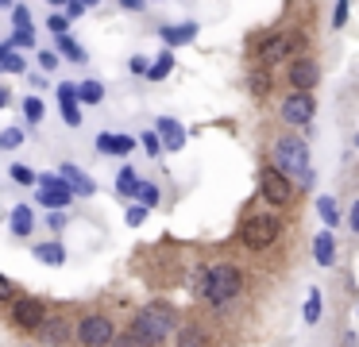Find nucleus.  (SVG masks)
Masks as SVG:
<instances>
[{
  "label": "nucleus",
  "instance_id": "nucleus-1",
  "mask_svg": "<svg viewBox=\"0 0 359 347\" xmlns=\"http://www.w3.org/2000/svg\"><path fill=\"white\" fill-rule=\"evenodd\" d=\"M132 332L135 339H143L147 347H163L166 339H170V332H178V320H174V308L163 305V301H155V305H143L140 313H135L132 320Z\"/></svg>",
  "mask_w": 359,
  "mask_h": 347
},
{
  "label": "nucleus",
  "instance_id": "nucleus-2",
  "mask_svg": "<svg viewBox=\"0 0 359 347\" xmlns=\"http://www.w3.org/2000/svg\"><path fill=\"white\" fill-rule=\"evenodd\" d=\"M274 170L286 177H297V185H313V162L309 147L297 135H278L274 139Z\"/></svg>",
  "mask_w": 359,
  "mask_h": 347
},
{
  "label": "nucleus",
  "instance_id": "nucleus-3",
  "mask_svg": "<svg viewBox=\"0 0 359 347\" xmlns=\"http://www.w3.org/2000/svg\"><path fill=\"white\" fill-rule=\"evenodd\" d=\"M197 293H201L212 308L228 305V301L240 293V270H236L232 262H212V266H205V274L197 278Z\"/></svg>",
  "mask_w": 359,
  "mask_h": 347
},
{
  "label": "nucleus",
  "instance_id": "nucleus-4",
  "mask_svg": "<svg viewBox=\"0 0 359 347\" xmlns=\"http://www.w3.org/2000/svg\"><path fill=\"white\" fill-rule=\"evenodd\" d=\"M74 339H78L81 347H112L116 324H112L104 313H86L78 324H74Z\"/></svg>",
  "mask_w": 359,
  "mask_h": 347
},
{
  "label": "nucleus",
  "instance_id": "nucleus-5",
  "mask_svg": "<svg viewBox=\"0 0 359 347\" xmlns=\"http://www.w3.org/2000/svg\"><path fill=\"white\" fill-rule=\"evenodd\" d=\"M240 236L248 247H271L274 239H278V220H274V216H248Z\"/></svg>",
  "mask_w": 359,
  "mask_h": 347
},
{
  "label": "nucleus",
  "instance_id": "nucleus-6",
  "mask_svg": "<svg viewBox=\"0 0 359 347\" xmlns=\"http://www.w3.org/2000/svg\"><path fill=\"white\" fill-rule=\"evenodd\" d=\"M12 320L24 332H39L43 320H47V308H43L39 297H16L12 301Z\"/></svg>",
  "mask_w": 359,
  "mask_h": 347
},
{
  "label": "nucleus",
  "instance_id": "nucleus-7",
  "mask_svg": "<svg viewBox=\"0 0 359 347\" xmlns=\"http://www.w3.org/2000/svg\"><path fill=\"white\" fill-rule=\"evenodd\" d=\"M259 185H263V197L271 200V205H290V197H294V185H290L286 174H278L274 166H266L263 174H259Z\"/></svg>",
  "mask_w": 359,
  "mask_h": 347
},
{
  "label": "nucleus",
  "instance_id": "nucleus-8",
  "mask_svg": "<svg viewBox=\"0 0 359 347\" xmlns=\"http://www.w3.org/2000/svg\"><path fill=\"white\" fill-rule=\"evenodd\" d=\"M313 112H317V104H313V97L309 93H290L286 100H282V120L286 123H309L313 120Z\"/></svg>",
  "mask_w": 359,
  "mask_h": 347
},
{
  "label": "nucleus",
  "instance_id": "nucleus-9",
  "mask_svg": "<svg viewBox=\"0 0 359 347\" xmlns=\"http://www.w3.org/2000/svg\"><path fill=\"white\" fill-rule=\"evenodd\" d=\"M286 74H290V85H294L297 93H309L313 85L320 81V66H317L313 58H290V69H286Z\"/></svg>",
  "mask_w": 359,
  "mask_h": 347
},
{
  "label": "nucleus",
  "instance_id": "nucleus-10",
  "mask_svg": "<svg viewBox=\"0 0 359 347\" xmlns=\"http://www.w3.org/2000/svg\"><path fill=\"white\" fill-rule=\"evenodd\" d=\"M97 151L112 154V158H128V154L135 151V139L120 135V131H101V135H97Z\"/></svg>",
  "mask_w": 359,
  "mask_h": 347
},
{
  "label": "nucleus",
  "instance_id": "nucleus-11",
  "mask_svg": "<svg viewBox=\"0 0 359 347\" xmlns=\"http://www.w3.org/2000/svg\"><path fill=\"white\" fill-rule=\"evenodd\" d=\"M58 174H62V182L70 185L78 197H93V193H97V182L81 166H74V162H62V166H58Z\"/></svg>",
  "mask_w": 359,
  "mask_h": 347
},
{
  "label": "nucleus",
  "instance_id": "nucleus-12",
  "mask_svg": "<svg viewBox=\"0 0 359 347\" xmlns=\"http://www.w3.org/2000/svg\"><path fill=\"white\" fill-rule=\"evenodd\" d=\"M39 336H43V343L58 347V343H66V339H74V324L66 320V316H47L43 328H39Z\"/></svg>",
  "mask_w": 359,
  "mask_h": 347
},
{
  "label": "nucleus",
  "instance_id": "nucleus-13",
  "mask_svg": "<svg viewBox=\"0 0 359 347\" xmlns=\"http://www.w3.org/2000/svg\"><path fill=\"white\" fill-rule=\"evenodd\" d=\"M58 108H62V120L70 128L81 123V100H78V85H58Z\"/></svg>",
  "mask_w": 359,
  "mask_h": 347
},
{
  "label": "nucleus",
  "instance_id": "nucleus-14",
  "mask_svg": "<svg viewBox=\"0 0 359 347\" xmlns=\"http://www.w3.org/2000/svg\"><path fill=\"white\" fill-rule=\"evenodd\" d=\"M155 131H158L166 151H182V147H186V128H182L178 120H170V116H163V120L155 123Z\"/></svg>",
  "mask_w": 359,
  "mask_h": 347
},
{
  "label": "nucleus",
  "instance_id": "nucleus-15",
  "mask_svg": "<svg viewBox=\"0 0 359 347\" xmlns=\"http://www.w3.org/2000/svg\"><path fill=\"white\" fill-rule=\"evenodd\" d=\"M35 200H39L43 208H50V212H62V208L74 200V189H70V185H62V189H39V193H35Z\"/></svg>",
  "mask_w": 359,
  "mask_h": 347
},
{
  "label": "nucleus",
  "instance_id": "nucleus-16",
  "mask_svg": "<svg viewBox=\"0 0 359 347\" xmlns=\"http://www.w3.org/2000/svg\"><path fill=\"white\" fill-rule=\"evenodd\" d=\"M313 259H317L320 266H332V259H336V236H332V228H325L317 239H313Z\"/></svg>",
  "mask_w": 359,
  "mask_h": 347
},
{
  "label": "nucleus",
  "instance_id": "nucleus-17",
  "mask_svg": "<svg viewBox=\"0 0 359 347\" xmlns=\"http://www.w3.org/2000/svg\"><path fill=\"white\" fill-rule=\"evenodd\" d=\"M290 50H294V35H271L259 54H263V62H278V58H286Z\"/></svg>",
  "mask_w": 359,
  "mask_h": 347
},
{
  "label": "nucleus",
  "instance_id": "nucleus-18",
  "mask_svg": "<svg viewBox=\"0 0 359 347\" xmlns=\"http://www.w3.org/2000/svg\"><path fill=\"white\" fill-rule=\"evenodd\" d=\"M32 228H35V212H32V205H16V208H12V236L27 239V236H32Z\"/></svg>",
  "mask_w": 359,
  "mask_h": 347
},
{
  "label": "nucleus",
  "instance_id": "nucleus-19",
  "mask_svg": "<svg viewBox=\"0 0 359 347\" xmlns=\"http://www.w3.org/2000/svg\"><path fill=\"white\" fill-rule=\"evenodd\" d=\"M32 251H35V259L47 262V266H62L66 262V247L58 243V239H50V243H35Z\"/></svg>",
  "mask_w": 359,
  "mask_h": 347
},
{
  "label": "nucleus",
  "instance_id": "nucleus-20",
  "mask_svg": "<svg viewBox=\"0 0 359 347\" xmlns=\"http://www.w3.org/2000/svg\"><path fill=\"white\" fill-rule=\"evenodd\" d=\"M158 35H163L166 46H182L189 43V39L197 35V23H178V27H158Z\"/></svg>",
  "mask_w": 359,
  "mask_h": 347
},
{
  "label": "nucleus",
  "instance_id": "nucleus-21",
  "mask_svg": "<svg viewBox=\"0 0 359 347\" xmlns=\"http://www.w3.org/2000/svg\"><path fill=\"white\" fill-rule=\"evenodd\" d=\"M140 170H132V166H124V170H120V174H116V193H120V197H140Z\"/></svg>",
  "mask_w": 359,
  "mask_h": 347
},
{
  "label": "nucleus",
  "instance_id": "nucleus-22",
  "mask_svg": "<svg viewBox=\"0 0 359 347\" xmlns=\"http://www.w3.org/2000/svg\"><path fill=\"white\" fill-rule=\"evenodd\" d=\"M78 100H81V104H101V100H104V85L93 81V77H89V81H81L78 85Z\"/></svg>",
  "mask_w": 359,
  "mask_h": 347
},
{
  "label": "nucleus",
  "instance_id": "nucleus-23",
  "mask_svg": "<svg viewBox=\"0 0 359 347\" xmlns=\"http://www.w3.org/2000/svg\"><path fill=\"white\" fill-rule=\"evenodd\" d=\"M58 50H62V58H66V62H78V66L86 62V46L74 43L70 35H58Z\"/></svg>",
  "mask_w": 359,
  "mask_h": 347
},
{
  "label": "nucleus",
  "instance_id": "nucleus-24",
  "mask_svg": "<svg viewBox=\"0 0 359 347\" xmlns=\"http://www.w3.org/2000/svg\"><path fill=\"white\" fill-rule=\"evenodd\" d=\"M178 347H205V332L197 328V324H186V328H178Z\"/></svg>",
  "mask_w": 359,
  "mask_h": 347
},
{
  "label": "nucleus",
  "instance_id": "nucleus-25",
  "mask_svg": "<svg viewBox=\"0 0 359 347\" xmlns=\"http://www.w3.org/2000/svg\"><path fill=\"white\" fill-rule=\"evenodd\" d=\"M170 69H174V54H170V50H163V54H158V62L147 69V77H151V81H163V77L170 74Z\"/></svg>",
  "mask_w": 359,
  "mask_h": 347
},
{
  "label": "nucleus",
  "instance_id": "nucleus-26",
  "mask_svg": "<svg viewBox=\"0 0 359 347\" xmlns=\"http://www.w3.org/2000/svg\"><path fill=\"white\" fill-rule=\"evenodd\" d=\"M317 216L325 220V228H332V224L340 220V208H336V200H332V197H320V200H317Z\"/></svg>",
  "mask_w": 359,
  "mask_h": 347
},
{
  "label": "nucleus",
  "instance_id": "nucleus-27",
  "mask_svg": "<svg viewBox=\"0 0 359 347\" xmlns=\"http://www.w3.org/2000/svg\"><path fill=\"white\" fill-rule=\"evenodd\" d=\"M8 174H12V182H16V185H35V182H39V174H35L32 166H24V162H16Z\"/></svg>",
  "mask_w": 359,
  "mask_h": 347
},
{
  "label": "nucleus",
  "instance_id": "nucleus-28",
  "mask_svg": "<svg viewBox=\"0 0 359 347\" xmlns=\"http://www.w3.org/2000/svg\"><path fill=\"white\" fill-rule=\"evenodd\" d=\"M16 147H24V131H20V128H4V131H0V151H16Z\"/></svg>",
  "mask_w": 359,
  "mask_h": 347
},
{
  "label": "nucleus",
  "instance_id": "nucleus-29",
  "mask_svg": "<svg viewBox=\"0 0 359 347\" xmlns=\"http://www.w3.org/2000/svg\"><path fill=\"white\" fill-rule=\"evenodd\" d=\"M43 112H47V108H43L39 97H24V116H27V123H32V128L43 120Z\"/></svg>",
  "mask_w": 359,
  "mask_h": 347
},
{
  "label": "nucleus",
  "instance_id": "nucleus-30",
  "mask_svg": "<svg viewBox=\"0 0 359 347\" xmlns=\"http://www.w3.org/2000/svg\"><path fill=\"white\" fill-rule=\"evenodd\" d=\"M320 320V290H309V301H305V324Z\"/></svg>",
  "mask_w": 359,
  "mask_h": 347
},
{
  "label": "nucleus",
  "instance_id": "nucleus-31",
  "mask_svg": "<svg viewBox=\"0 0 359 347\" xmlns=\"http://www.w3.org/2000/svg\"><path fill=\"white\" fill-rule=\"evenodd\" d=\"M12 23H16V31H35V27H32V12H27L24 4L12 8Z\"/></svg>",
  "mask_w": 359,
  "mask_h": 347
},
{
  "label": "nucleus",
  "instance_id": "nucleus-32",
  "mask_svg": "<svg viewBox=\"0 0 359 347\" xmlns=\"http://www.w3.org/2000/svg\"><path fill=\"white\" fill-rule=\"evenodd\" d=\"M47 27L55 31V39H58V35H66V31H70V15H66V12H55V15L47 20Z\"/></svg>",
  "mask_w": 359,
  "mask_h": 347
},
{
  "label": "nucleus",
  "instance_id": "nucleus-33",
  "mask_svg": "<svg viewBox=\"0 0 359 347\" xmlns=\"http://www.w3.org/2000/svg\"><path fill=\"white\" fill-rule=\"evenodd\" d=\"M140 200H143V208H155V205H158V185L143 182V185H140Z\"/></svg>",
  "mask_w": 359,
  "mask_h": 347
},
{
  "label": "nucleus",
  "instance_id": "nucleus-34",
  "mask_svg": "<svg viewBox=\"0 0 359 347\" xmlns=\"http://www.w3.org/2000/svg\"><path fill=\"white\" fill-rule=\"evenodd\" d=\"M140 143H143V151H147L151 158H155V154L163 151V139H158V131H143V139H140Z\"/></svg>",
  "mask_w": 359,
  "mask_h": 347
},
{
  "label": "nucleus",
  "instance_id": "nucleus-35",
  "mask_svg": "<svg viewBox=\"0 0 359 347\" xmlns=\"http://www.w3.org/2000/svg\"><path fill=\"white\" fill-rule=\"evenodd\" d=\"M8 46H24V50H35V31H16L8 39Z\"/></svg>",
  "mask_w": 359,
  "mask_h": 347
},
{
  "label": "nucleus",
  "instance_id": "nucleus-36",
  "mask_svg": "<svg viewBox=\"0 0 359 347\" xmlns=\"http://www.w3.org/2000/svg\"><path fill=\"white\" fill-rule=\"evenodd\" d=\"M0 69H4V74H20V69H24V58H20V54H4V62H0Z\"/></svg>",
  "mask_w": 359,
  "mask_h": 347
},
{
  "label": "nucleus",
  "instance_id": "nucleus-37",
  "mask_svg": "<svg viewBox=\"0 0 359 347\" xmlns=\"http://www.w3.org/2000/svg\"><path fill=\"white\" fill-rule=\"evenodd\" d=\"M35 185H39V189H62V174H39V182H35Z\"/></svg>",
  "mask_w": 359,
  "mask_h": 347
},
{
  "label": "nucleus",
  "instance_id": "nucleus-38",
  "mask_svg": "<svg viewBox=\"0 0 359 347\" xmlns=\"http://www.w3.org/2000/svg\"><path fill=\"white\" fill-rule=\"evenodd\" d=\"M348 23V0H336V12H332V27H344Z\"/></svg>",
  "mask_w": 359,
  "mask_h": 347
},
{
  "label": "nucleus",
  "instance_id": "nucleus-39",
  "mask_svg": "<svg viewBox=\"0 0 359 347\" xmlns=\"http://www.w3.org/2000/svg\"><path fill=\"white\" fill-rule=\"evenodd\" d=\"M143 220H147V208H143V205H132V208H128V224H132V228H140Z\"/></svg>",
  "mask_w": 359,
  "mask_h": 347
},
{
  "label": "nucleus",
  "instance_id": "nucleus-40",
  "mask_svg": "<svg viewBox=\"0 0 359 347\" xmlns=\"http://www.w3.org/2000/svg\"><path fill=\"white\" fill-rule=\"evenodd\" d=\"M112 347H147V343H143V339H135L132 332H124V336L112 339Z\"/></svg>",
  "mask_w": 359,
  "mask_h": 347
},
{
  "label": "nucleus",
  "instance_id": "nucleus-41",
  "mask_svg": "<svg viewBox=\"0 0 359 347\" xmlns=\"http://www.w3.org/2000/svg\"><path fill=\"white\" fill-rule=\"evenodd\" d=\"M39 66H43V69H55V66H58V54H55V50H43V54H39Z\"/></svg>",
  "mask_w": 359,
  "mask_h": 347
},
{
  "label": "nucleus",
  "instance_id": "nucleus-42",
  "mask_svg": "<svg viewBox=\"0 0 359 347\" xmlns=\"http://www.w3.org/2000/svg\"><path fill=\"white\" fill-rule=\"evenodd\" d=\"M47 224H50V231H62L66 228V212H50Z\"/></svg>",
  "mask_w": 359,
  "mask_h": 347
},
{
  "label": "nucleus",
  "instance_id": "nucleus-43",
  "mask_svg": "<svg viewBox=\"0 0 359 347\" xmlns=\"http://www.w3.org/2000/svg\"><path fill=\"white\" fill-rule=\"evenodd\" d=\"M0 301H16V297H12V282L4 274H0Z\"/></svg>",
  "mask_w": 359,
  "mask_h": 347
},
{
  "label": "nucleus",
  "instance_id": "nucleus-44",
  "mask_svg": "<svg viewBox=\"0 0 359 347\" xmlns=\"http://www.w3.org/2000/svg\"><path fill=\"white\" fill-rule=\"evenodd\" d=\"M81 12H86V4H81V0H70V4H66V15H70V20H78Z\"/></svg>",
  "mask_w": 359,
  "mask_h": 347
},
{
  "label": "nucleus",
  "instance_id": "nucleus-45",
  "mask_svg": "<svg viewBox=\"0 0 359 347\" xmlns=\"http://www.w3.org/2000/svg\"><path fill=\"white\" fill-rule=\"evenodd\" d=\"M348 224H351V231H355V236H359V200H355V205H351V212H348Z\"/></svg>",
  "mask_w": 359,
  "mask_h": 347
},
{
  "label": "nucleus",
  "instance_id": "nucleus-46",
  "mask_svg": "<svg viewBox=\"0 0 359 347\" xmlns=\"http://www.w3.org/2000/svg\"><path fill=\"white\" fill-rule=\"evenodd\" d=\"M147 69H151V66H147L143 58H132V74H147Z\"/></svg>",
  "mask_w": 359,
  "mask_h": 347
},
{
  "label": "nucleus",
  "instance_id": "nucleus-47",
  "mask_svg": "<svg viewBox=\"0 0 359 347\" xmlns=\"http://www.w3.org/2000/svg\"><path fill=\"white\" fill-rule=\"evenodd\" d=\"M120 8H128V12H135V8H143V0H120Z\"/></svg>",
  "mask_w": 359,
  "mask_h": 347
},
{
  "label": "nucleus",
  "instance_id": "nucleus-48",
  "mask_svg": "<svg viewBox=\"0 0 359 347\" xmlns=\"http://www.w3.org/2000/svg\"><path fill=\"white\" fill-rule=\"evenodd\" d=\"M8 50H12V46H8V43H0V62H4V54H8Z\"/></svg>",
  "mask_w": 359,
  "mask_h": 347
},
{
  "label": "nucleus",
  "instance_id": "nucleus-49",
  "mask_svg": "<svg viewBox=\"0 0 359 347\" xmlns=\"http://www.w3.org/2000/svg\"><path fill=\"white\" fill-rule=\"evenodd\" d=\"M4 104H8V93H4V89H0V108H4Z\"/></svg>",
  "mask_w": 359,
  "mask_h": 347
},
{
  "label": "nucleus",
  "instance_id": "nucleus-50",
  "mask_svg": "<svg viewBox=\"0 0 359 347\" xmlns=\"http://www.w3.org/2000/svg\"><path fill=\"white\" fill-rule=\"evenodd\" d=\"M50 4H55V8H58V4H70V0H50Z\"/></svg>",
  "mask_w": 359,
  "mask_h": 347
},
{
  "label": "nucleus",
  "instance_id": "nucleus-51",
  "mask_svg": "<svg viewBox=\"0 0 359 347\" xmlns=\"http://www.w3.org/2000/svg\"><path fill=\"white\" fill-rule=\"evenodd\" d=\"M81 4H101V0H81Z\"/></svg>",
  "mask_w": 359,
  "mask_h": 347
},
{
  "label": "nucleus",
  "instance_id": "nucleus-52",
  "mask_svg": "<svg viewBox=\"0 0 359 347\" xmlns=\"http://www.w3.org/2000/svg\"><path fill=\"white\" fill-rule=\"evenodd\" d=\"M4 4H8V0H0V8H4Z\"/></svg>",
  "mask_w": 359,
  "mask_h": 347
},
{
  "label": "nucleus",
  "instance_id": "nucleus-53",
  "mask_svg": "<svg viewBox=\"0 0 359 347\" xmlns=\"http://www.w3.org/2000/svg\"><path fill=\"white\" fill-rule=\"evenodd\" d=\"M355 147H359V135H355Z\"/></svg>",
  "mask_w": 359,
  "mask_h": 347
}]
</instances>
